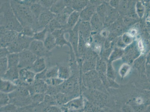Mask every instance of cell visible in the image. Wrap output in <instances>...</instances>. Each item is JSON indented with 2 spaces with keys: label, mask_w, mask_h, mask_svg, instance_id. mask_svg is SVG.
I'll return each mask as SVG.
<instances>
[{
  "label": "cell",
  "mask_w": 150,
  "mask_h": 112,
  "mask_svg": "<svg viewBox=\"0 0 150 112\" xmlns=\"http://www.w3.org/2000/svg\"><path fill=\"white\" fill-rule=\"evenodd\" d=\"M66 7L65 1L63 0L56 1L52 6H51L50 11L52 13L56 15L60 13Z\"/></svg>",
  "instance_id": "cell-29"
},
{
  "label": "cell",
  "mask_w": 150,
  "mask_h": 112,
  "mask_svg": "<svg viewBox=\"0 0 150 112\" xmlns=\"http://www.w3.org/2000/svg\"><path fill=\"white\" fill-rule=\"evenodd\" d=\"M119 13L117 9H113L107 4V9L104 24H109L114 23L118 19Z\"/></svg>",
  "instance_id": "cell-19"
},
{
  "label": "cell",
  "mask_w": 150,
  "mask_h": 112,
  "mask_svg": "<svg viewBox=\"0 0 150 112\" xmlns=\"http://www.w3.org/2000/svg\"><path fill=\"white\" fill-rule=\"evenodd\" d=\"M45 81L48 86L57 87L61 85L65 80L58 77L54 78L47 79Z\"/></svg>",
  "instance_id": "cell-45"
},
{
  "label": "cell",
  "mask_w": 150,
  "mask_h": 112,
  "mask_svg": "<svg viewBox=\"0 0 150 112\" xmlns=\"http://www.w3.org/2000/svg\"><path fill=\"white\" fill-rule=\"evenodd\" d=\"M106 75L108 78L115 80L116 78V74L115 69L112 65V62H108L107 63Z\"/></svg>",
  "instance_id": "cell-43"
},
{
  "label": "cell",
  "mask_w": 150,
  "mask_h": 112,
  "mask_svg": "<svg viewBox=\"0 0 150 112\" xmlns=\"http://www.w3.org/2000/svg\"><path fill=\"white\" fill-rule=\"evenodd\" d=\"M32 1H11L13 12L23 28L31 27L35 33L39 30L38 19L31 13L30 6Z\"/></svg>",
  "instance_id": "cell-1"
},
{
  "label": "cell",
  "mask_w": 150,
  "mask_h": 112,
  "mask_svg": "<svg viewBox=\"0 0 150 112\" xmlns=\"http://www.w3.org/2000/svg\"><path fill=\"white\" fill-rule=\"evenodd\" d=\"M108 89H118L120 87L119 84L116 82L115 80L109 79L108 78Z\"/></svg>",
  "instance_id": "cell-55"
},
{
  "label": "cell",
  "mask_w": 150,
  "mask_h": 112,
  "mask_svg": "<svg viewBox=\"0 0 150 112\" xmlns=\"http://www.w3.org/2000/svg\"><path fill=\"white\" fill-rule=\"evenodd\" d=\"M58 65V77L64 80H67L72 76L71 70L69 65Z\"/></svg>",
  "instance_id": "cell-25"
},
{
  "label": "cell",
  "mask_w": 150,
  "mask_h": 112,
  "mask_svg": "<svg viewBox=\"0 0 150 112\" xmlns=\"http://www.w3.org/2000/svg\"><path fill=\"white\" fill-rule=\"evenodd\" d=\"M79 34L85 40L87 43L89 42L92 32L89 22L80 21L79 26Z\"/></svg>",
  "instance_id": "cell-15"
},
{
  "label": "cell",
  "mask_w": 150,
  "mask_h": 112,
  "mask_svg": "<svg viewBox=\"0 0 150 112\" xmlns=\"http://www.w3.org/2000/svg\"><path fill=\"white\" fill-rule=\"evenodd\" d=\"M33 40V38L25 36L20 33L7 48L10 53H20L24 50H28L30 44Z\"/></svg>",
  "instance_id": "cell-6"
},
{
  "label": "cell",
  "mask_w": 150,
  "mask_h": 112,
  "mask_svg": "<svg viewBox=\"0 0 150 112\" xmlns=\"http://www.w3.org/2000/svg\"><path fill=\"white\" fill-rule=\"evenodd\" d=\"M56 15L52 13L49 10L44 11L38 19L39 30L44 29L49 23L55 17Z\"/></svg>",
  "instance_id": "cell-14"
},
{
  "label": "cell",
  "mask_w": 150,
  "mask_h": 112,
  "mask_svg": "<svg viewBox=\"0 0 150 112\" xmlns=\"http://www.w3.org/2000/svg\"><path fill=\"white\" fill-rule=\"evenodd\" d=\"M97 60L93 61H83L81 65V72L83 73L96 70Z\"/></svg>",
  "instance_id": "cell-32"
},
{
  "label": "cell",
  "mask_w": 150,
  "mask_h": 112,
  "mask_svg": "<svg viewBox=\"0 0 150 112\" xmlns=\"http://www.w3.org/2000/svg\"><path fill=\"white\" fill-rule=\"evenodd\" d=\"M46 68L45 58H38L34 62L30 70L36 74L44 70Z\"/></svg>",
  "instance_id": "cell-24"
},
{
  "label": "cell",
  "mask_w": 150,
  "mask_h": 112,
  "mask_svg": "<svg viewBox=\"0 0 150 112\" xmlns=\"http://www.w3.org/2000/svg\"><path fill=\"white\" fill-rule=\"evenodd\" d=\"M88 1H83V0L72 1V0L71 7L74 10L80 13L88 6Z\"/></svg>",
  "instance_id": "cell-30"
},
{
  "label": "cell",
  "mask_w": 150,
  "mask_h": 112,
  "mask_svg": "<svg viewBox=\"0 0 150 112\" xmlns=\"http://www.w3.org/2000/svg\"><path fill=\"white\" fill-rule=\"evenodd\" d=\"M80 23L79 20L74 28L73 29L68 31L67 33L69 34V42L73 48L77 60L78 58V46L79 39V28Z\"/></svg>",
  "instance_id": "cell-12"
},
{
  "label": "cell",
  "mask_w": 150,
  "mask_h": 112,
  "mask_svg": "<svg viewBox=\"0 0 150 112\" xmlns=\"http://www.w3.org/2000/svg\"><path fill=\"white\" fill-rule=\"evenodd\" d=\"M7 58L8 59L9 69L18 67L20 60L19 53H10Z\"/></svg>",
  "instance_id": "cell-31"
},
{
  "label": "cell",
  "mask_w": 150,
  "mask_h": 112,
  "mask_svg": "<svg viewBox=\"0 0 150 112\" xmlns=\"http://www.w3.org/2000/svg\"><path fill=\"white\" fill-rule=\"evenodd\" d=\"M124 51L120 48H115L114 50L112 52L108 59V62H112L123 56Z\"/></svg>",
  "instance_id": "cell-36"
},
{
  "label": "cell",
  "mask_w": 150,
  "mask_h": 112,
  "mask_svg": "<svg viewBox=\"0 0 150 112\" xmlns=\"http://www.w3.org/2000/svg\"><path fill=\"white\" fill-rule=\"evenodd\" d=\"M28 50L38 58H49L52 55V52L46 49L43 42L33 40L31 42Z\"/></svg>",
  "instance_id": "cell-9"
},
{
  "label": "cell",
  "mask_w": 150,
  "mask_h": 112,
  "mask_svg": "<svg viewBox=\"0 0 150 112\" xmlns=\"http://www.w3.org/2000/svg\"><path fill=\"white\" fill-rule=\"evenodd\" d=\"M81 80L86 88L98 90L108 95L107 89L99 78V74L96 70L83 73Z\"/></svg>",
  "instance_id": "cell-5"
},
{
  "label": "cell",
  "mask_w": 150,
  "mask_h": 112,
  "mask_svg": "<svg viewBox=\"0 0 150 112\" xmlns=\"http://www.w3.org/2000/svg\"><path fill=\"white\" fill-rule=\"evenodd\" d=\"M1 106H6L10 103V99L8 94L1 92Z\"/></svg>",
  "instance_id": "cell-47"
},
{
  "label": "cell",
  "mask_w": 150,
  "mask_h": 112,
  "mask_svg": "<svg viewBox=\"0 0 150 112\" xmlns=\"http://www.w3.org/2000/svg\"><path fill=\"white\" fill-rule=\"evenodd\" d=\"M48 88V85L45 81L42 80H35L28 87L31 96L35 94H46Z\"/></svg>",
  "instance_id": "cell-11"
},
{
  "label": "cell",
  "mask_w": 150,
  "mask_h": 112,
  "mask_svg": "<svg viewBox=\"0 0 150 112\" xmlns=\"http://www.w3.org/2000/svg\"><path fill=\"white\" fill-rule=\"evenodd\" d=\"M120 1H110L109 3V5L112 7L113 8V9H118V8H119Z\"/></svg>",
  "instance_id": "cell-56"
},
{
  "label": "cell",
  "mask_w": 150,
  "mask_h": 112,
  "mask_svg": "<svg viewBox=\"0 0 150 112\" xmlns=\"http://www.w3.org/2000/svg\"><path fill=\"white\" fill-rule=\"evenodd\" d=\"M0 28L1 47H7L17 37L19 33L10 30L2 26Z\"/></svg>",
  "instance_id": "cell-10"
},
{
  "label": "cell",
  "mask_w": 150,
  "mask_h": 112,
  "mask_svg": "<svg viewBox=\"0 0 150 112\" xmlns=\"http://www.w3.org/2000/svg\"><path fill=\"white\" fill-rule=\"evenodd\" d=\"M74 11L71 7L66 6L60 13L56 15L55 18L63 27L66 25L69 16Z\"/></svg>",
  "instance_id": "cell-18"
},
{
  "label": "cell",
  "mask_w": 150,
  "mask_h": 112,
  "mask_svg": "<svg viewBox=\"0 0 150 112\" xmlns=\"http://www.w3.org/2000/svg\"><path fill=\"white\" fill-rule=\"evenodd\" d=\"M84 112H86V111H84Z\"/></svg>",
  "instance_id": "cell-61"
},
{
  "label": "cell",
  "mask_w": 150,
  "mask_h": 112,
  "mask_svg": "<svg viewBox=\"0 0 150 112\" xmlns=\"http://www.w3.org/2000/svg\"><path fill=\"white\" fill-rule=\"evenodd\" d=\"M20 33L25 36L31 38L33 37L35 33V32L33 28L29 27H24L22 31Z\"/></svg>",
  "instance_id": "cell-48"
},
{
  "label": "cell",
  "mask_w": 150,
  "mask_h": 112,
  "mask_svg": "<svg viewBox=\"0 0 150 112\" xmlns=\"http://www.w3.org/2000/svg\"><path fill=\"white\" fill-rule=\"evenodd\" d=\"M96 9L95 6L88 4V6L80 12V21L81 22H89L96 12Z\"/></svg>",
  "instance_id": "cell-16"
},
{
  "label": "cell",
  "mask_w": 150,
  "mask_h": 112,
  "mask_svg": "<svg viewBox=\"0 0 150 112\" xmlns=\"http://www.w3.org/2000/svg\"><path fill=\"white\" fill-rule=\"evenodd\" d=\"M85 99L84 111L87 112H99L101 108L95 106L93 103Z\"/></svg>",
  "instance_id": "cell-40"
},
{
  "label": "cell",
  "mask_w": 150,
  "mask_h": 112,
  "mask_svg": "<svg viewBox=\"0 0 150 112\" xmlns=\"http://www.w3.org/2000/svg\"><path fill=\"white\" fill-rule=\"evenodd\" d=\"M33 107V106L31 105V106H26V107L21 108L19 112H32Z\"/></svg>",
  "instance_id": "cell-57"
},
{
  "label": "cell",
  "mask_w": 150,
  "mask_h": 112,
  "mask_svg": "<svg viewBox=\"0 0 150 112\" xmlns=\"http://www.w3.org/2000/svg\"><path fill=\"white\" fill-rule=\"evenodd\" d=\"M18 86L13 82L1 79V92L9 94L17 89Z\"/></svg>",
  "instance_id": "cell-20"
},
{
  "label": "cell",
  "mask_w": 150,
  "mask_h": 112,
  "mask_svg": "<svg viewBox=\"0 0 150 112\" xmlns=\"http://www.w3.org/2000/svg\"><path fill=\"white\" fill-rule=\"evenodd\" d=\"M107 63L105 60L102 58L98 57L97 60L96 70L98 73H102L106 74Z\"/></svg>",
  "instance_id": "cell-34"
},
{
  "label": "cell",
  "mask_w": 150,
  "mask_h": 112,
  "mask_svg": "<svg viewBox=\"0 0 150 112\" xmlns=\"http://www.w3.org/2000/svg\"><path fill=\"white\" fill-rule=\"evenodd\" d=\"M10 54L7 47H1L0 48V58H6Z\"/></svg>",
  "instance_id": "cell-53"
},
{
  "label": "cell",
  "mask_w": 150,
  "mask_h": 112,
  "mask_svg": "<svg viewBox=\"0 0 150 112\" xmlns=\"http://www.w3.org/2000/svg\"><path fill=\"white\" fill-rule=\"evenodd\" d=\"M56 1L53 0H42L38 1V2L42 6L44 9L50 10V8L52 6L53 4Z\"/></svg>",
  "instance_id": "cell-46"
},
{
  "label": "cell",
  "mask_w": 150,
  "mask_h": 112,
  "mask_svg": "<svg viewBox=\"0 0 150 112\" xmlns=\"http://www.w3.org/2000/svg\"><path fill=\"white\" fill-rule=\"evenodd\" d=\"M130 69V67L127 64H125L122 65L120 69V74L121 77H125Z\"/></svg>",
  "instance_id": "cell-50"
},
{
  "label": "cell",
  "mask_w": 150,
  "mask_h": 112,
  "mask_svg": "<svg viewBox=\"0 0 150 112\" xmlns=\"http://www.w3.org/2000/svg\"><path fill=\"white\" fill-rule=\"evenodd\" d=\"M8 69V63L7 58L6 57V58H1L0 59L1 77L4 75Z\"/></svg>",
  "instance_id": "cell-42"
},
{
  "label": "cell",
  "mask_w": 150,
  "mask_h": 112,
  "mask_svg": "<svg viewBox=\"0 0 150 112\" xmlns=\"http://www.w3.org/2000/svg\"><path fill=\"white\" fill-rule=\"evenodd\" d=\"M18 69H30L34 62L38 57L29 50H24L19 53Z\"/></svg>",
  "instance_id": "cell-8"
},
{
  "label": "cell",
  "mask_w": 150,
  "mask_h": 112,
  "mask_svg": "<svg viewBox=\"0 0 150 112\" xmlns=\"http://www.w3.org/2000/svg\"><path fill=\"white\" fill-rule=\"evenodd\" d=\"M19 70L20 69L18 67L9 68L1 79L14 82L19 79Z\"/></svg>",
  "instance_id": "cell-23"
},
{
  "label": "cell",
  "mask_w": 150,
  "mask_h": 112,
  "mask_svg": "<svg viewBox=\"0 0 150 112\" xmlns=\"http://www.w3.org/2000/svg\"><path fill=\"white\" fill-rule=\"evenodd\" d=\"M10 103L22 108L30 106L32 104L31 96L28 87L18 86L14 91L9 94Z\"/></svg>",
  "instance_id": "cell-3"
},
{
  "label": "cell",
  "mask_w": 150,
  "mask_h": 112,
  "mask_svg": "<svg viewBox=\"0 0 150 112\" xmlns=\"http://www.w3.org/2000/svg\"><path fill=\"white\" fill-rule=\"evenodd\" d=\"M122 40L125 45H129L132 43L133 42V37L129 33H125L123 34L122 37Z\"/></svg>",
  "instance_id": "cell-49"
},
{
  "label": "cell",
  "mask_w": 150,
  "mask_h": 112,
  "mask_svg": "<svg viewBox=\"0 0 150 112\" xmlns=\"http://www.w3.org/2000/svg\"><path fill=\"white\" fill-rule=\"evenodd\" d=\"M81 94L87 100L103 108L108 103V95L98 90L81 87Z\"/></svg>",
  "instance_id": "cell-4"
},
{
  "label": "cell",
  "mask_w": 150,
  "mask_h": 112,
  "mask_svg": "<svg viewBox=\"0 0 150 112\" xmlns=\"http://www.w3.org/2000/svg\"><path fill=\"white\" fill-rule=\"evenodd\" d=\"M121 111L122 112H134L133 107L127 103L122 106Z\"/></svg>",
  "instance_id": "cell-54"
},
{
  "label": "cell",
  "mask_w": 150,
  "mask_h": 112,
  "mask_svg": "<svg viewBox=\"0 0 150 112\" xmlns=\"http://www.w3.org/2000/svg\"><path fill=\"white\" fill-rule=\"evenodd\" d=\"M30 8L31 13L37 19L44 11L47 10L43 8L42 5L38 3V1H33Z\"/></svg>",
  "instance_id": "cell-26"
},
{
  "label": "cell",
  "mask_w": 150,
  "mask_h": 112,
  "mask_svg": "<svg viewBox=\"0 0 150 112\" xmlns=\"http://www.w3.org/2000/svg\"><path fill=\"white\" fill-rule=\"evenodd\" d=\"M136 19L132 18L131 17L125 16V18L123 19V21L124 24L125 25L129 26L131 24H133V23H135Z\"/></svg>",
  "instance_id": "cell-51"
},
{
  "label": "cell",
  "mask_w": 150,
  "mask_h": 112,
  "mask_svg": "<svg viewBox=\"0 0 150 112\" xmlns=\"http://www.w3.org/2000/svg\"><path fill=\"white\" fill-rule=\"evenodd\" d=\"M138 47L135 44H131L129 45L124 51L123 56L128 63H132L134 60L138 58L139 56Z\"/></svg>",
  "instance_id": "cell-13"
},
{
  "label": "cell",
  "mask_w": 150,
  "mask_h": 112,
  "mask_svg": "<svg viewBox=\"0 0 150 112\" xmlns=\"http://www.w3.org/2000/svg\"><path fill=\"white\" fill-rule=\"evenodd\" d=\"M32 112H62L60 107L57 106H45L40 103L33 108Z\"/></svg>",
  "instance_id": "cell-22"
},
{
  "label": "cell",
  "mask_w": 150,
  "mask_h": 112,
  "mask_svg": "<svg viewBox=\"0 0 150 112\" xmlns=\"http://www.w3.org/2000/svg\"><path fill=\"white\" fill-rule=\"evenodd\" d=\"M65 33H63L60 36L57 38V46H59L60 47H62L65 45H67L69 48L72 47L69 42L67 41L66 39H65Z\"/></svg>",
  "instance_id": "cell-44"
},
{
  "label": "cell",
  "mask_w": 150,
  "mask_h": 112,
  "mask_svg": "<svg viewBox=\"0 0 150 112\" xmlns=\"http://www.w3.org/2000/svg\"><path fill=\"white\" fill-rule=\"evenodd\" d=\"M80 13L76 11H74L69 16L66 25L63 27V29L66 30L67 33L68 31L74 28L80 20Z\"/></svg>",
  "instance_id": "cell-17"
},
{
  "label": "cell",
  "mask_w": 150,
  "mask_h": 112,
  "mask_svg": "<svg viewBox=\"0 0 150 112\" xmlns=\"http://www.w3.org/2000/svg\"><path fill=\"white\" fill-rule=\"evenodd\" d=\"M46 79L54 78L58 77V65H56L54 66L47 67L46 71Z\"/></svg>",
  "instance_id": "cell-35"
},
{
  "label": "cell",
  "mask_w": 150,
  "mask_h": 112,
  "mask_svg": "<svg viewBox=\"0 0 150 112\" xmlns=\"http://www.w3.org/2000/svg\"><path fill=\"white\" fill-rule=\"evenodd\" d=\"M43 43L46 49L50 51H51V50L57 46L56 39L52 34L47 32Z\"/></svg>",
  "instance_id": "cell-28"
},
{
  "label": "cell",
  "mask_w": 150,
  "mask_h": 112,
  "mask_svg": "<svg viewBox=\"0 0 150 112\" xmlns=\"http://www.w3.org/2000/svg\"><path fill=\"white\" fill-rule=\"evenodd\" d=\"M48 32L47 26L44 28L42 31L35 33L33 35V39L35 40L40 41L44 42L46 38V35Z\"/></svg>",
  "instance_id": "cell-41"
},
{
  "label": "cell",
  "mask_w": 150,
  "mask_h": 112,
  "mask_svg": "<svg viewBox=\"0 0 150 112\" xmlns=\"http://www.w3.org/2000/svg\"><path fill=\"white\" fill-rule=\"evenodd\" d=\"M48 32L52 33L56 30L61 29L63 28L62 26L57 21L55 18L52 20L47 26Z\"/></svg>",
  "instance_id": "cell-37"
},
{
  "label": "cell",
  "mask_w": 150,
  "mask_h": 112,
  "mask_svg": "<svg viewBox=\"0 0 150 112\" xmlns=\"http://www.w3.org/2000/svg\"><path fill=\"white\" fill-rule=\"evenodd\" d=\"M108 112H121V111H119L114 110V109H110L109 110Z\"/></svg>",
  "instance_id": "cell-59"
},
{
  "label": "cell",
  "mask_w": 150,
  "mask_h": 112,
  "mask_svg": "<svg viewBox=\"0 0 150 112\" xmlns=\"http://www.w3.org/2000/svg\"><path fill=\"white\" fill-rule=\"evenodd\" d=\"M46 69H47V68L40 73L36 74L35 76V80H45L46 79Z\"/></svg>",
  "instance_id": "cell-52"
},
{
  "label": "cell",
  "mask_w": 150,
  "mask_h": 112,
  "mask_svg": "<svg viewBox=\"0 0 150 112\" xmlns=\"http://www.w3.org/2000/svg\"><path fill=\"white\" fill-rule=\"evenodd\" d=\"M46 94H35L31 96L32 104L34 106H38L43 102Z\"/></svg>",
  "instance_id": "cell-39"
},
{
  "label": "cell",
  "mask_w": 150,
  "mask_h": 112,
  "mask_svg": "<svg viewBox=\"0 0 150 112\" xmlns=\"http://www.w3.org/2000/svg\"><path fill=\"white\" fill-rule=\"evenodd\" d=\"M89 22L91 24L92 32H98L100 31L103 27V22L96 12L92 16Z\"/></svg>",
  "instance_id": "cell-21"
},
{
  "label": "cell",
  "mask_w": 150,
  "mask_h": 112,
  "mask_svg": "<svg viewBox=\"0 0 150 112\" xmlns=\"http://www.w3.org/2000/svg\"><path fill=\"white\" fill-rule=\"evenodd\" d=\"M35 74L29 69H21L19 70V77L14 82L18 86H23L28 87L35 80Z\"/></svg>",
  "instance_id": "cell-7"
},
{
  "label": "cell",
  "mask_w": 150,
  "mask_h": 112,
  "mask_svg": "<svg viewBox=\"0 0 150 112\" xmlns=\"http://www.w3.org/2000/svg\"><path fill=\"white\" fill-rule=\"evenodd\" d=\"M139 49H140V50H143L144 47V46L143 45V43L141 41L139 42Z\"/></svg>",
  "instance_id": "cell-58"
},
{
  "label": "cell",
  "mask_w": 150,
  "mask_h": 112,
  "mask_svg": "<svg viewBox=\"0 0 150 112\" xmlns=\"http://www.w3.org/2000/svg\"><path fill=\"white\" fill-rule=\"evenodd\" d=\"M107 4H102L98 6L96 8V12L101 19L102 22L104 24L105 17L107 9Z\"/></svg>",
  "instance_id": "cell-38"
},
{
  "label": "cell",
  "mask_w": 150,
  "mask_h": 112,
  "mask_svg": "<svg viewBox=\"0 0 150 112\" xmlns=\"http://www.w3.org/2000/svg\"><path fill=\"white\" fill-rule=\"evenodd\" d=\"M88 48L86 42L81 35H79V39L78 46L77 60L80 59H83Z\"/></svg>",
  "instance_id": "cell-27"
},
{
  "label": "cell",
  "mask_w": 150,
  "mask_h": 112,
  "mask_svg": "<svg viewBox=\"0 0 150 112\" xmlns=\"http://www.w3.org/2000/svg\"><path fill=\"white\" fill-rule=\"evenodd\" d=\"M124 23L120 21H115L111 25V31H112V34L115 36L117 35L122 33L124 30Z\"/></svg>",
  "instance_id": "cell-33"
},
{
  "label": "cell",
  "mask_w": 150,
  "mask_h": 112,
  "mask_svg": "<svg viewBox=\"0 0 150 112\" xmlns=\"http://www.w3.org/2000/svg\"><path fill=\"white\" fill-rule=\"evenodd\" d=\"M0 25L10 30L21 32L23 27L16 17L10 1L1 3L0 9Z\"/></svg>",
  "instance_id": "cell-2"
},
{
  "label": "cell",
  "mask_w": 150,
  "mask_h": 112,
  "mask_svg": "<svg viewBox=\"0 0 150 112\" xmlns=\"http://www.w3.org/2000/svg\"></svg>",
  "instance_id": "cell-62"
},
{
  "label": "cell",
  "mask_w": 150,
  "mask_h": 112,
  "mask_svg": "<svg viewBox=\"0 0 150 112\" xmlns=\"http://www.w3.org/2000/svg\"><path fill=\"white\" fill-rule=\"evenodd\" d=\"M99 112H107L104 108H101Z\"/></svg>",
  "instance_id": "cell-60"
}]
</instances>
